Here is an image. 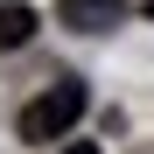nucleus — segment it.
Wrapping results in <instances>:
<instances>
[{
    "label": "nucleus",
    "instance_id": "nucleus-2",
    "mask_svg": "<svg viewBox=\"0 0 154 154\" xmlns=\"http://www.w3.org/2000/svg\"><path fill=\"white\" fill-rule=\"evenodd\" d=\"M119 14H126V0H63V28H84V35L119 28Z\"/></svg>",
    "mask_w": 154,
    "mask_h": 154
},
{
    "label": "nucleus",
    "instance_id": "nucleus-5",
    "mask_svg": "<svg viewBox=\"0 0 154 154\" xmlns=\"http://www.w3.org/2000/svg\"><path fill=\"white\" fill-rule=\"evenodd\" d=\"M147 14H154V0H147Z\"/></svg>",
    "mask_w": 154,
    "mask_h": 154
},
{
    "label": "nucleus",
    "instance_id": "nucleus-4",
    "mask_svg": "<svg viewBox=\"0 0 154 154\" xmlns=\"http://www.w3.org/2000/svg\"><path fill=\"white\" fill-rule=\"evenodd\" d=\"M63 154H98V147H91V140H77V147H63Z\"/></svg>",
    "mask_w": 154,
    "mask_h": 154
},
{
    "label": "nucleus",
    "instance_id": "nucleus-1",
    "mask_svg": "<svg viewBox=\"0 0 154 154\" xmlns=\"http://www.w3.org/2000/svg\"><path fill=\"white\" fill-rule=\"evenodd\" d=\"M77 119H84V84L77 77H56L42 98L21 105V140H63Z\"/></svg>",
    "mask_w": 154,
    "mask_h": 154
},
{
    "label": "nucleus",
    "instance_id": "nucleus-3",
    "mask_svg": "<svg viewBox=\"0 0 154 154\" xmlns=\"http://www.w3.org/2000/svg\"><path fill=\"white\" fill-rule=\"evenodd\" d=\"M35 35V7L28 0H7V7H0V49H21Z\"/></svg>",
    "mask_w": 154,
    "mask_h": 154
}]
</instances>
